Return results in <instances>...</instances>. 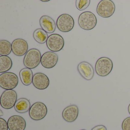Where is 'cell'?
Instances as JSON below:
<instances>
[{
	"label": "cell",
	"instance_id": "obj_1",
	"mask_svg": "<svg viewBox=\"0 0 130 130\" xmlns=\"http://www.w3.org/2000/svg\"><path fill=\"white\" fill-rule=\"evenodd\" d=\"M41 55L39 50L36 48L29 49L23 59L24 66L30 69L36 68L41 62Z\"/></svg>",
	"mask_w": 130,
	"mask_h": 130
},
{
	"label": "cell",
	"instance_id": "obj_2",
	"mask_svg": "<svg viewBox=\"0 0 130 130\" xmlns=\"http://www.w3.org/2000/svg\"><path fill=\"white\" fill-rule=\"evenodd\" d=\"M97 22L95 14L89 11L82 13L78 18L79 25L81 28L85 30L93 29L96 26Z\"/></svg>",
	"mask_w": 130,
	"mask_h": 130
},
{
	"label": "cell",
	"instance_id": "obj_3",
	"mask_svg": "<svg viewBox=\"0 0 130 130\" xmlns=\"http://www.w3.org/2000/svg\"><path fill=\"white\" fill-rule=\"evenodd\" d=\"M113 67V63L111 59L106 57H102L96 62L95 71L99 76L105 77L111 73Z\"/></svg>",
	"mask_w": 130,
	"mask_h": 130
},
{
	"label": "cell",
	"instance_id": "obj_4",
	"mask_svg": "<svg viewBox=\"0 0 130 130\" xmlns=\"http://www.w3.org/2000/svg\"><path fill=\"white\" fill-rule=\"evenodd\" d=\"M18 76L12 72H6L0 75V86L4 89L13 90L19 84Z\"/></svg>",
	"mask_w": 130,
	"mask_h": 130
},
{
	"label": "cell",
	"instance_id": "obj_5",
	"mask_svg": "<svg viewBox=\"0 0 130 130\" xmlns=\"http://www.w3.org/2000/svg\"><path fill=\"white\" fill-rule=\"evenodd\" d=\"M115 5L111 0H102L98 4L96 7L97 14L104 18L111 17L115 11Z\"/></svg>",
	"mask_w": 130,
	"mask_h": 130
},
{
	"label": "cell",
	"instance_id": "obj_6",
	"mask_svg": "<svg viewBox=\"0 0 130 130\" xmlns=\"http://www.w3.org/2000/svg\"><path fill=\"white\" fill-rule=\"evenodd\" d=\"M47 113L46 105L41 102H36L31 106L29 111L30 118L35 121H40L44 119Z\"/></svg>",
	"mask_w": 130,
	"mask_h": 130
},
{
	"label": "cell",
	"instance_id": "obj_7",
	"mask_svg": "<svg viewBox=\"0 0 130 130\" xmlns=\"http://www.w3.org/2000/svg\"><path fill=\"white\" fill-rule=\"evenodd\" d=\"M17 99V94L15 90H7L1 96V105L5 109H10L15 106Z\"/></svg>",
	"mask_w": 130,
	"mask_h": 130
},
{
	"label": "cell",
	"instance_id": "obj_8",
	"mask_svg": "<svg viewBox=\"0 0 130 130\" xmlns=\"http://www.w3.org/2000/svg\"><path fill=\"white\" fill-rule=\"evenodd\" d=\"M56 25L60 31L63 32H69L74 27V20L69 14H63L58 18Z\"/></svg>",
	"mask_w": 130,
	"mask_h": 130
},
{
	"label": "cell",
	"instance_id": "obj_9",
	"mask_svg": "<svg viewBox=\"0 0 130 130\" xmlns=\"http://www.w3.org/2000/svg\"><path fill=\"white\" fill-rule=\"evenodd\" d=\"M46 45L48 48L52 52H58L61 51L63 48L64 39L58 34H52L48 37Z\"/></svg>",
	"mask_w": 130,
	"mask_h": 130
},
{
	"label": "cell",
	"instance_id": "obj_10",
	"mask_svg": "<svg viewBox=\"0 0 130 130\" xmlns=\"http://www.w3.org/2000/svg\"><path fill=\"white\" fill-rule=\"evenodd\" d=\"M12 51L14 55L19 57L25 55L28 52V45L27 42L19 38L15 39L12 42Z\"/></svg>",
	"mask_w": 130,
	"mask_h": 130
},
{
	"label": "cell",
	"instance_id": "obj_11",
	"mask_svg": "<svg viewBox=\"0 0 130 130\" xmlns=\"http://www.w3.org/2000/svg\"><path fill=\"white\" fill-rule=\"evenodd\" d=\"M77 70L80 75L86 80H91L94 76L93 67L87 61H82L80 63L77 65Z\"/></svg>",
	"mask_w": 130,
	"mask_h": 130
},
{
	"label": "cell",
	"instance_id": "obj_12",
	"mask_svg": "<svg viewBox=\"0 0 130 130\" xmlns=\"http://www.w3.org/2000/svg\"><path fill=\"white\" fill-rule=\"evenodd\" d=\"M58 60V56L56 53L52 52H47L42 56L41 63L45 68L51 69L56 66Z\"/></svg>",
	"mask_w": 130,
	"mask_h": 130
},
{
	"label": "cell",
	"instance_id": "obj_13",
	"mask_svg": "<svg viewBox=\"0 0 130 130\" xmlns=\"http://www.w3.org/2000/svg\"><path fill=\"white\" fill-rule=\"evenodd\" d=\"M32 84L36 89L43 90L50 85V80L47 75L42 73H37L33 76Z\"/></svg>",
	"mask_w": 130,
	"mask_h": 130
},
{
	"label": "cell",
	"instance_id": "obj_14",
	"mask_svg": "<svg viewBox=\"0 0 130 130\" xmlns=\"http://www.w3.org/2000/svg\"><path fill=\"white\" fill-rule=\"evenodd\" d=\"M7 123L9 130H25L26 127L25 120L20 116H11L8 119Z\"/></svg>",
	"mask_w": 130,
	"mask_h": 130
},
{
	"label": "cell",
	"instance_id": "obj_15",
	"mask_svg": "<svg viewBox=\"0 0 130 130\" xmlns=\"http://www.w3.org/2000/svg\"><path fill=\"white\" fill-rule=\"evenodd\" d=\"M79 115V108L75 105H71L65 108L62 112L63 119L68 122L76 121Z\"/></svg>",
	"mask_w": 130,
	"mask_h": 130
},
{
	"label": "cell",
	"instance_id": "obj_16",
	"mask_svg": "<svg viewBox=\"0 0 130 130\" xmlns=\"http://www.w3.org/2000/svg\"><path fill=\"white\" fill-rule=\"evenodd\" d=\"M41 28L47 33H52L56 29V25L54 20L50 17L44 15L39 20Z\"/></svg>",
	"mask_w": 130,
	"mask_h": 130
},
{
	"label": "cell",
	"instance_id": "obj_17",
	"mask_svg": "<svg viewBox=\"0 0 130 130\" xmlns=\"http://www.w3.org/2000/svg\"><path fill=\"white\" fill-rule=\"evenodd\" d=\"M31 107L29 100L26 98H22L17 100L14 108L17 112L25 113L29 111Z\"/></svg>",
	"mask_w": 130,
	"mask_h": 130
},
{
	"label": "cell",
	"instance_id": "obj_18",
	"mask_svg": "<svg viewBox=\"0 0 130 130\" xmlns=\"http://www.w3.org/2000/svg\"><path fill=\"white\" fill-rule=\"evenodd\" d=\"M19 76L21 82L25 86H29L32 83L33 72L31 69L27 68L22 69L20 72Z\"/></svg>",
	"mask_w": 130,
	"mask_h": 130
},
{
	"label": "cell",
	"instance_id": "obj_19",
	"mask_svg": "<svg viewBox=\"0 0 130 130\" xmlns=\"http://www.w3.org/2000/svg\"><path fill=\"white\" fill-rule=\"evenodd\" d=\"M12 65V61L9 57L0 56V73L7 72L11 69Z\"/></svg>",
	"mask_w": 130,
	"mask_h": 130
},
{
	"label": "cell",
	"instance_id": "obj_20",
	"mask_svg": "<svg viewBox=\"0 0 130 130\" xmlns=\"http://www.w3.org/2000/svg\"><path fill=\"white\" fill-rule=\"evenodd\" d=\"M33 37L36 41L40 44H43L47 42L48 38L47 33L41 28L36 29L33 33Z\"/></svg>",
	"mask_w": 130,
	"mask_h": 130
},
{
	"label": "cell",
	"instance_id": "obj_21",
	"mask_svg": "<svg viewBox=\"0 0 130 130\" xmlns=\"http://www.w3.org/2000/svg\"><path fill=\"white\" fill-rule=\"evenodd\" d=\"M12 51V44L6 40L0 41V55L1 56H7Z\"/></svg>",
	"mask_w": 130,
	"mask_h": 130
},
{
	"label": "cell",
	"instance_id": "obj_22",
	"mask_svg": "<svg viewBox=\"0 0 130 130\" xmlns=\"http://www.w3.org/2000/svg\"><path fill=\"white\" fill-rule=\"evenodd\" d=\"M90 0H77L76 1V7L78 10H85L89 6Z\"/></svg>",
	"mask_w": 130,
	"mask_h": 130
},
{
	"label": "cell",
	"instance_id": "obj_23",
	"mask_svg": "<svg viewBox=\"0 0 130 130\" xmlns=\"http://www.w3.org/2000/svg\"><path fill=\"white\" fill-rule=\"evenodd\" d=\"M122 130H130V117L126 118L123 120L122 124Z\"/></svg>",
	"mask_w": 130,
	"mask_h": 130
},
{
	"label": "cell",
	"instance_id": "obj_24",
	"mask_svg": "<svg viewBox=\"0 0 130 130\" xmlns=\"http://www.w3.org/2000/svg\"><path fill=\"white\" fill-rule=\"evenodd\" d=\"M8 123L6 121L2 118H0V130H8Z\"/></svg>",
	"mask_w": 130,
	"mask_h": 130
},
{
	"label": "cell",
	"instance_id": "obj_25",
	"mask_svg": "<svg viewBox=\"0 0 130 130\" xmlns=\"http://www.w3.org/2000/svg\"><path fill=\"white\" fill-rule=\"evenodd\" d=\"M91 130H107V128L105 125H100L95 126Z\"/></svg>",
	"mask_w": 130,
	"mask_h": 130
},
{
	"label": "cell",
	"instance_id": "obj_26",
	"mask_svg": "<svg viewBox=\"0 0 130 130\" xmlns=\"http://www.w3.org/2000/svg\"><path fill=\"white\" fill-rule=\"evenodd\" d=\"M3 111H2V110H1H1H0V116H1H1H3Z\"/></svg>",
	"mask_w": 130,
	"mask_h": 130
},
{
	"label": "cell",
	"instance_id": "obj_27",
	"mask_svg": "<svg viewBox=\"0 0 130 130\" xmlns=\"http://www.w3.org/2000/svg\"><path fill=\"white\" fill-rule=\"evenodd\" d=\"M128 113L130 115V103L128 105Z\"/></svg>",
	"mask_w": 130,
	"mask_h": 130
},
{
	"label": "cell",
	"instance_id": "obj_28",
	"mask_svg": "<svg viewBox=\"0 0 130 130\" xmlns=\"http://www.w3.org/2000/svg\"><path fill=\"white\" fill-rule=\"evenodd\" d=\"M41 1L42 2H48V1Z\"/></svg>",
	"mask_w": 130,
	"mask_h": 130
},
{
	"label": "cell",
	"instance_id": "obj_29",
	"mask_svg": "<svg viewBox=\"0 0 130 130\" xmlns=\"http://www.w3.org/2000/svg\"><path fill=\"white\" fill-rule=\"evenodd\" d=\"M85 130V129H82V130Z\"/></svg>",
	"mask_w": 130,
	"mask_h": 130
}]
</instances>
